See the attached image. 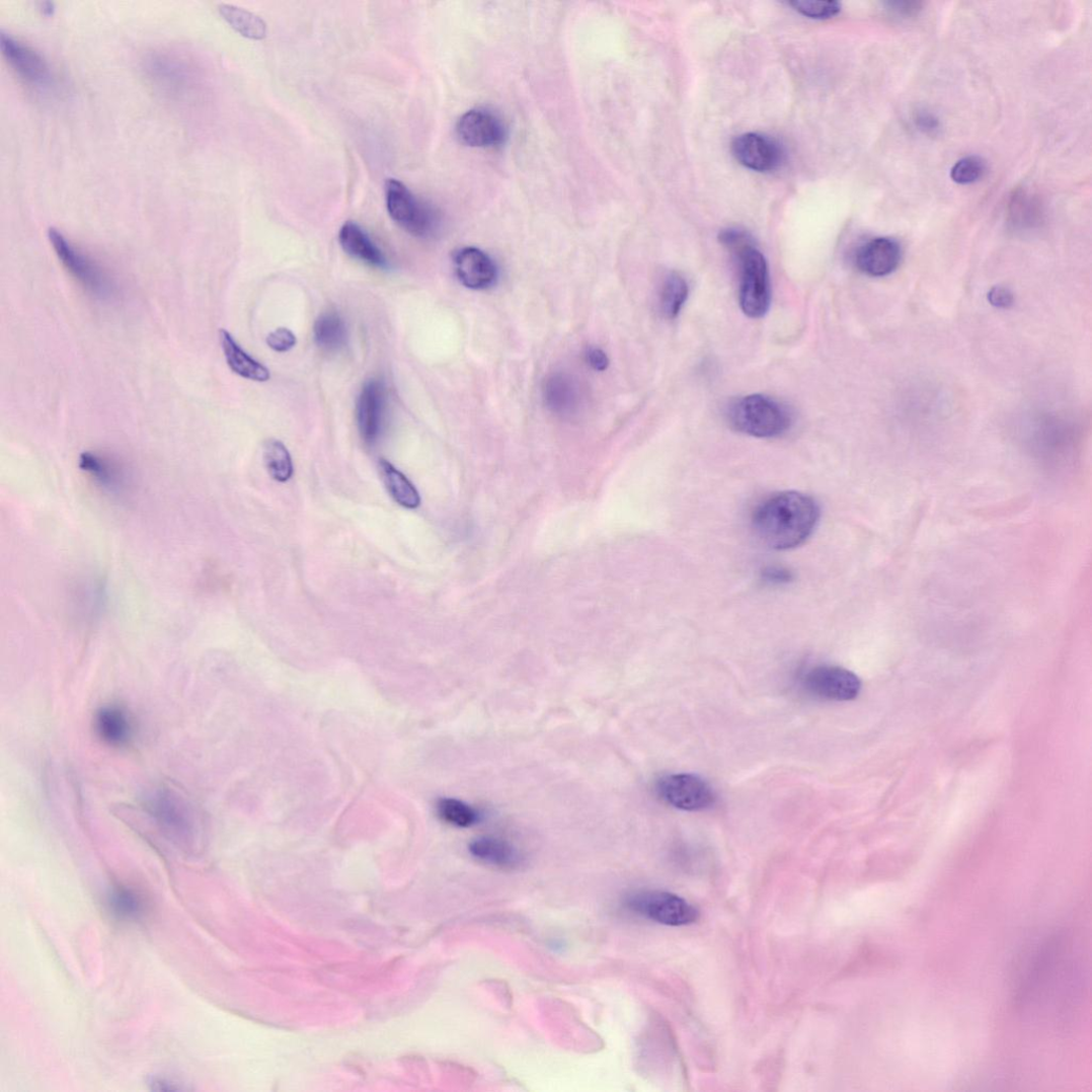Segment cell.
Returning a JSON list of instances; mask_svg holds the SVG:
<instances>
[{
	"instance_id": "cell-1",
	"label": "cell",
	"mask_w": 1092,
	"mask_h": 1092,
	"mask_svg": "<svg viewBox=\"0 0 1092 1092\" xmlns=\"http://www.w3.org/2000/svg\"><path fill=\"white\" fill-rule=\"evenodd\" d=\"M821 511L816 500L796 491L767 498L755 513L759 538L771 549L787 551L803 544L814 533Z\"/></svg>"
},
{
	"instance_id": "cell-2",
	"label": "cell",
	"mask_w": 1092,
	"mask_h": 1092,
	"mask_svg": "<svg viewBox=\"0 0 1092 1092\" xmlns=\"http://www.w3.org/2000/svg\"><path fill=\"white\" fill-rule=\"evenodd\" d=\"M721 244L736 261L739 275V305L751 318H762L771 308L772 287L770 270L763 253L756 247L752 235L737 228L719 234Z\"/></svg>"
},
{
	"instance_id": "cell-3",
	"label": "cell",
	"mask_w": 1092,
	"mask_h": 1092,
	"mask_svg": "<svg viewBox=\"0 0 1092 1092\" xmlns=\"http://www.w3.org/2000/svg\"><path fill=\"white\" fill-rule=\"evenodd\" d=\"M726 416L735 431L764 439L779 437L792 424V414L782 403L759 394L734 401Z\"/></svg>"
},
{
	"instance_id": "cell-4",
	"label": "cell",
	"mask_w": 1092,
	"mask_h": 1092,
	"mask_svg": "<svg viewBox=\"0 0 1092 1092\" xmlns=\"http://www.w3.org/2000/svg\"><path fill=\"white\" fill-rule=\"evenodd\" d=\"M386 201L390 217L412 236L427 238L440 229V218L400 180L390 178L386 183Z\"/></svg>"
},
{
	"instance_id": "cell-5",
	"label": "cell",
	"mask_w": 1092,
	"mask_h": 1092,
	"mask_svg": "<svg viewBox=\"0 0 1092 1092\" xmlns=\"http://www.w3.org/2000/svg\"><path fill=\"white\" fill-rule=\"evenodd\" d=\"M626 907L646 919L667 926H686L696 923L699 910L679 895L661 891H643L626 901Z\"/></svg>"
},
{
	"instance_id": "cell-6",
	"label": "cell",
	"mask_w": 1092,
	"mask_h": 1092,
	"mask_svg": "<svg viewBox=\"0 0 1092 1092\" xmlns=\"http://www.w3.org/2000/svg\"><path fill=\"white\" fill-rule=\"evenodd\" d=\"M658 797L679 810L698 812L714 805L716 795L712 786L693 774H674L656 783Z\"/></svg>"
},
{
	"instance_id": "cell-7",
	"label": "cell",
	"mask_w": 1092,
	"mask_h": 1092,
	"mask_svg": "<svg viewBox=\"0 0 1092 1092\" xmlns=\"http://www.w3.org/2000/svg\"><path fill=\"white\" fill-rule=\"evenodd\" d=\"M48 235L58 258L80 285L95 296L109 295L111 289L106 275L88 255L74 247L58 230L51 228Z\"/></svg>"
},
{
	"instance_id": "cell-8",
	"label": "cell",
	"mask_w": 1092,
	"mask_h": 1092,
	"mask_svg": "<svg viewBox=\"0 0 1092 1092\" xmlns=\"http://www.w3.org/2000/svg\"><path fill=\"white\" fill-rule=\"evenodd\" d=\"M801 683L807 694L828 701H852L862 689L858 676L837 666H817L803 676Z\"/></svg>"
},
{
	"instance_id": "cell-9",
	"label": "cell",
	"mask_w": 1092,
	"mask_h": 1092,
	"mask_svg": "<svg viewBox=\"0 0 1092 1092\" xmlns=\"http://www.w3.org/2000/svg\"><path fill=\"white\" fill-rule=\"evenodd\" d=\"M456 132L461 143L472 148H497L508 139L502 120L487 108L465 112L458 120Z\"/></svg>"
},
{
	"instance_id": "cell-10",
	"label": "cell",
	"mask_w": 1092,
	"mask_h": 1092,
	"mask_svg": "<svg viewBox=\"0 0 1092 1092\" xmlns=\"http://www.w3.org/2000/svg\"><path fill=\"white\" fill-rule=\"evenodd\" d=\"M732 153L740 165L757 172L776 170L783 158L782 150L775 140L757 133L736 137L732 144Z\"/></svg>"
},
{
	"instance_id": "cell-11",
	"label": "cell",
	"mask_w": 1092,
	"mask_h": 1092,
	"mask_svg": "<svg viewBox=\"0 0 1092 1092\" xmlns=\"http://www.w3.org/2000/svg\"><path fill=\"white\" fill-rule=\"evenodd\" d=\"M454 265L461 285L473 291L489 290L498 277L494 260L478 248L465 247L458 250L454 256Z\"/></svg>"
},
{
	"instance_id": "cell-12",
	"label": "cell",
	"mask_w": 1092,
	"mask_h": 1092,
	"mask_svg": "<svg viewBox=\"0 0 1092 1092\" xmlns=\"http://www.w3.org/2000/svg\"><path fill=\"white\" fill-rule=\"evenodd\" d=\"M0 49L9 65L27 83L44 86L50 82V68L45 58L34 50L4 31L0 32Z\"/></svg>"
},
{
	"instance_id": "cell-13",
	"label": "cell",
	"mask_w": 1092,
	"mask_h": 1092,
	"mask_svg": "<svg viewBox=\"0 0 1092 1092\" xmlns=\"http://www.w3.org/2000/svg\"><path fill=\"white\" fill-rule=\"evenodd\" d=\"M855 261L857 268L868 277H886L899 268L902 248L892 238H874L858 249Z\"/></svg>"
},
{
	"instance_id": "cell-14",
	"label": "cell",
	"mask_w": 1092,
	"mask_h": 1092,
	"mask_svg": "<svg viewBox=\"0 0 1092 1092\" xmlns=\"http://www.w3.org/2000/svg\"><path fill=\"white\" fill-rule=\"evenodd\" d=\"M542 397L546 408L561 417L577 414L582 404L579 382L571 375L555 373L545 378Z\"/></svg>"
},
{
	"instance_id": "cell-15",
	"label": "cell",
	"mask_w": 1092,
	"mask_h": 1092,
	"mask_svg": "<svg viewBox=\"0 0 1092 1092\" xmlns=\"http://www.w3.org/2000/svg\"><path fill=\"white\" fill-rule=\"evenodd\" d=\"M384 390L382 384L370 380L360 393L357 403V422L364 441L373 444L379 438L383 424Z\"/></svg>"
},
{
	"instance_id": "cell-16",
	"label": "cell",
	"mask_w": 1092,
	"mask_h": 1092,
	"mask_svg": "<svg viewBox=\"0 0 1092 1092\" xmlns=\"http://www.w3.org/2000/svg\"><path fill=\"white\" fill-rule=\"evenodd\" d=\"M338 241L342 250L352 257L373 267L381 269L388 267L386 256L374 244L366 231L355 222L347 221L343 224L339 230Z\"/></svg>"
},
{
	"instance_id": "cell-17",
	"label": "cell",
	"mask_w": 1092,
	"mask_h": 1092,
	"mask_svg": "<svg viewBox=\"0 0 1092 1092\" xmlns=\"http://www.w3.org/2000/svg\"><path fill=\"white\" fill-rule=\"evenodd\" d=\"M469 852L476 860L500 869H516L523 863L518 848L509 841L495 837H480L469 845Z\"/></svg>"
},
{
	"instance_id": "cell-18",
	"label": "cell",
	"mask_w": 1092,
	"mask_h": 1092,
	"mask_svg": "<svg viewBox=\"0 0 1092 1092\" xmlns=\"http://www.w3.org/2000/svg\"><path fill=\"white\" fill-rule=\"evenodd\" d=\"M219 335L222 350L233 373L256 382H267L270 379L269 370L242 349L230 332L222 329Z\"/></svg>"
},
{
	"instance_id": "cell-19",
	"label": "cell",
	"mask_w": 1092,
	"mask_h": 1092,
	"mask_svg": "<svg viewBox=\"0 0 1092 1092\" xmlns=\"http://www.w3.org/2000/svg\"><path fill=\"white\" fill-rule=\"evenodd\" d=\"M95 729L100 738L112 746L127 744L132 733L128 714L118 706H106L97 712Z\"/></svg>"
},
{
	"instance_id": "cell-20",
	"label": "cell",
	"mask_w": 1092,
	"mask_h": 1092,
	"mask_svg": "<svg viewBox=\"0 0 1092 1092\" xmlns=\"http://www.w3.org/2000/svg\"><path fill=\"white\" fill-rule=\"evenodd\" d=\"M381 480L391 497L402 508L415 510L420 504V496L414 484L397 470L393 464L381 459L379 462Z\"/></svg>"
},
{
	"instance_id": "cell-21",
	"label": "cell",
	"mask_w": 1092,
	"mask_h": 1092,
	"mask_svg": "<svg viewBox=\"0 0 1092 1092\" xmlns=\"http://www.w3.org/2000/svg\"><path fill=\"white\" fill-rule=\"evenodd\" d=\"M218 11L222 18L240 35L256 40V42L266 37L267 25L258 15L228 4H220Z\"/></svg>"
},
{
	"instance_id": "cell-22",
	"label": "cell",
	"mask_w": 1092,
	"mask_h": 1092,
	"mask_svg": "<svg viewBox=\"0 0 1092 1092\" xmlns=\"http://www.w3.org/2000/svg\"><path fill=\"white\" fill-rule=\"evenodd\" d=\"M314 339L323 350H339L345 346L347 339L345 322L334 312L323 313L315 321Z\"/></svg>"
},
{
	"instance_id": "cell-23",
	"label": "cell",
	"mask_w": 1092,
	"mask_h": 1092,
	"mask_svg": "<svg viewBox=\"0 0 1092 1092\" xmlns=\"http://www.w3.org/2000/svg\"><path fill=\"white\" fill-rule=\"evenodd\" d=\"M689 285L682 276L677 272L666 276L658 295L660 313L669 319L677 318L687 298H689Z\"/></svg>"
},
{
	"instance_id": "cell-24",
	"label": "cell",
	"mask_w": 1092,
	"mask_h": 1092,
	"mask_svg": "<svg viewBox=\"0 0 1092 1092\" xmlns=\"http://www.w3.org/2000/svg\"><path fill=\"white\" fill-rule=\"evenodd\" d=\"M264 461L269 475L279 482L289 481L294 474L292 456L286 445L276 439L264 445Z\"/></svg>"
},
{
	"instance_id": "cell-25",
	"label": "cell",
	"mask_w": 1092,
	"mask_h": 1092,
	"mask_svg": "<svg viewBox=\"0 0 1092 1092\" xmlns=\"http://www.w3.org/2000/svg\"><path fill=\"white\" fill-rule=\"evenodd\" d=\"M440 818L458 828H469L479 820L476 808L456 798H442L437 803Z\"/></svg>"
},
{
	"instance_id": "cell-26",
	"label": "cell",
	"mask_w": 1092,
	"mask_h": 1092,
	"mask_svg": "<svg viewBox=\"0 0 1092 1092\" xmlns=\"http://www.w3.org/2000/svg\"><path fill=\"white\" fill-rule=\"evenodd\" d=\"M986 172V163L979 156H967L957 161L950 171V177L956 183L967 185L976 183Z\"/></svg>"
},
{
	"instance_id": "cell-27",
	"label": "cell",
	"mask_w": 1092,
	"mask_h": 1092,
	"mask_svg": "<svg viewBox=\"0 0 1092 1092\" xmlns=\"http://www.w3.org/2000/svg\"><path fill=\"white\" fill-rule=\"evenodd\" d=\"M791 6L800 14L816 19L832 18L841 10V6L837 2H811V0L801 2V0H796V2L791 3Z\"/></svg>"
},
{
	"instance_id": "cell-28",
	"label": "cell",
	"mask_w": 1092,
	"mask_h": 1092,
	"mask_svg": "<svg viewBox=\"0 0 1092 1092\" xmlns=\"http://www.w3.org/2000/svg\"><path fill=\"white\" fill-rule=\"evenodd\" d=\"M110 906L116 915L126 918L139 914L141 907L139 899L126 888H119L112 893Z\"/></svg>"
},
{
	"instance_id": "cell-29",
	"label": "cell",
	"mask_w": 1092,
	"mask_h": 1092,
	"mask_svg": "<svg viewBox=\"0 0 1092 1092\" xmlns=\"http://www.w3.org/2000/svg\"><path fill=\"white\" fill-rule=\"evenodd\" d=\"M267 345L276 353H288L297 343L296 335L287 328H279L267 336Z\"/></svg>"
},
{
	"instance_id": "cell-30",
	"label": "cell",
	"mask_w": 1092,
	"mask_h": 1092,
	"mask_svg": "<svg viewBox=\"0 0 1092 1092\" xmlns=\"http://www.w3.org/2000/svg\"><path fill=\"white\" fill-rule=\"evenodd\" d=\"M988 298L991 305L1000 309H1008L1013 306L1014 303L1013 294L1004 288H995L991 290Z\"/></svg>"
},
{
	"instance_id": "cell-31",
	"label": "cell",
	"mask_w": 1092,
	"mask_h": 1092,
	"mask_svg": "<svg viewBox=\"0 0 1092 1092\" xmlns=\"http://www.w3.org/2000/svg\"><path fill=\"white\" fill-rule=\"evenodd\" d=\"M586 361H588L592 369L597 372H604L608 370L610 366V359L608 355H606L600 348L589 349V352L586 353Z\"/></svg>"
},
{
	"instance_id": "cell-32",
	"label": "cell",
	"mask_w": 1092,
	"mask_h": 1092,
	"mask_svg": "<svg viewBox=\"0 0 1092 1092\" xmlns=\"http://www.w3.org/2000/svg\"><path fill=\"white\" fill-rule=\"evenodd\" d=\"M764 578L771 582H786L791 579V573L780 568H770L764 573Z\"/></svg>"
},
{
	"instance_id": "cell-33",
	"label": "cell",
	"mask_w": 1092,
	"mask_h": 1092,
	"mask_svg": "<svg viewBox=\"0 0 1092 1092\" xmlns=\"http://www.w3.org/2000/svg\"><path fill=\"white\" fill-rule=\"evenodd\" d=\"M37 5H38V9L42 10V12L47 16H51L55 12V4L54 3L44 2V3H38Z\"/></svg>"
}]
</instances>
